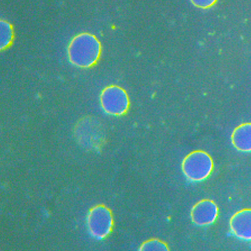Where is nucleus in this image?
Returning a JSON list of instances; mask_svg holds the SVG:
<instances>
[{"label": "nucleus", "mask_w": 251, "mask_h": 251, "mask_svg": "<svg viewBox=\"0 0 251 251\" xmlns=\"http://www.w3.org/2000/svg\"><path fill=\"white\" fill-rule=\"evenodd\" d=\"M101 51L100 42L94 35L82 33L71 40L68 49L70 62L76 67L87 68L99 60Z\"/></svg>", "instance_id": "1"}, {"label": "nucleus", "mask_w": 251, "mask_h": 251, "mask_svg": "<svg viewBox=\"0 0 251 251\" xmlns=\"http://www.w3.org/2000/svg\"><path fill=\"white\" fill-rule=\"evenodd\" d=\"M214 163L210 154L201 150L192 151L182 164L184 176L192 182H202L213 173Z\"/></svg>", "instance_id": "2"}, {"label": "nucleus", "mask_w": 251, "mask_h": 251, "mask_svg": "<svg viewBox=\"0 0 251 251\" xmlns=\"http://www.w3.org/2000/svg\"><path fill=\"white\" fill-rule=\"evenodd\" d=\"M100 104L106 114L122 116L129 108V99L125 90L117 86H108L100 95Z\"/></svg>", "instance_id": "3"}, {"label": "nucleus", "mask_w": 251, "mask_h": 251, "mask_svg": "<svg viewBox=\"0 0 251 251\" xmlns=\"http://www.w3.org/2000/svg\"><path fill=\"white\" fill-rule=\"evenodd\" d=\"M113 216L105 206H97L90 211L87 219L90 234L97 239H103L112 230Z\"/></svg>", "instance_id": "4"}, {"label": "nucleus", "mask_w": 251, "mask_h": 251, "mask_svg": "<svg viewBox=\"0 0 251 251\" xmlns=\"http://www.w3.org/2000/svg\"><path fill=\"white\" fill-rule=\"evenodd\" d=\"M218 205L211 200L204 199L193 206L191 210V219L194 224L200 227L213 224L218 217Z\"/></svg>", "instance_id": "5"}, {"label": "nucleus", "mask_w": 251, "mask_h": 251, "mask_svg": "<svg viewBox=\"0 0 251 251\" xmlns=\"http://www.w3.org/2000/svg\"><path fill=\"white\" fill-rule=\"evenodd\" d=\"M230 227L236 238L251 241V208L243 209L234 214L230 218Z\"/></svg>", "instance_id": "6"}, {"label": "nucleus", "mask_w": 251, "mask_h": 251, "mask_svg": "<svg viewBox=\"0 0 251 251\" xmlns=\"http://www.w3.org/2000/svg\"><path fill=\"white\" fill-rule=\"evenodd\" d=\"M77 136L83 143L91 147L100 145L102 142L101 131L96 122L88 121L80 124L77 127Z\"/></svg>", "instance_id": "7"}, {"label": "nucleus", "mask_w": 251, "mask_h": 251, "mask_svg": "<svg viewBox=\"0 0 251 251\" xmlns=\"http://www.w3.org/2000/svg\"><path fill=\"white\" fill-rule=\"evenodd\" d=\"M232 145L238 151H251V123H245L234 129L231 136Z\"/></svg>", "instance_id": "8"}, {"label": "nucleus", "mask_w": 251, "mask_h": 251, "mask_svg": "<svg viewBox=\"0 0 251 251\" xmlns=\"http://www.w3.org/2000/svg\"><path fill=\"white\" fill-rule=\"evenodd\" d=\"M13 39V31L7 22H1V49L8 47Z\"/></svg>", "instance_id": "9"}, {"label": "nucleus", "mask_w": 251, "mask_h": 251, "mask_svg": "<svg viewBox=\"0 0 251 251\" xmlns=\"http://www.w3.org/2000/svg\"><path fill=\"white\" fill-rule=\"evenodd\" d=\"M170 250L168 246L163 241L158 239H151L145 242L140 248V251H167Z\"/></svg>", "instance_id": "10"}, {"label": "nucleus", "mask_w": 251, "mask_h": 251, "mask_svg": "<svg viewBox=\"0 0 251 251\" xmlns=\"http://www.w3.org/2000/svg\"><path fill=\"white\" fill-rule=\"evenodd\" d=\"M194 5L199 8H210L216 3L218 0H190Z\"/></svg>", "instance_id": "11"}]
</instances>
